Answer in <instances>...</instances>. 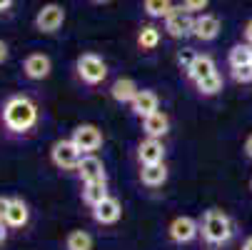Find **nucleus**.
Listing matches in <instances>:
<instances>
[{"instance_id": "obj_28", "label": "nucleus", "mask_w": 252, "mask_h": 250, "mask_svg": "<svg viewBox=\"0 0 252 250\" xmlns=\"http://www.w3.org/2000/svg\"><path fill=\"white\" fill-rule=\"evenodd\" d=\"M232 78L235 83H252V65H240V68H232Z\"/></svg>"}, {"instance_id": "obj_9", "label": "nucleus", "mask_w": 252, "mask_h": 250, "mask_svg": "<svg viewBox=\"0 0 252 250\" xmlns=\"http://www.w3.org/2000/svg\"><path fill=\"white\" fill-rule=\"evenodd\" d=\"M53 73V60L45 53H30L23 60V75L28 80H45Z\"/></svg>"}, {"instance_id": "obj_6", "label": "nucleus", "mask_w": 252, "mask_h": 250, "mask_svg": "<svg viewBox=\"0 0 252 250\" xmlns=\"http://www.w3.org/2000/svg\"><path fill=\"white\" fill-rule=\"evenodd\" d=\"M78 145V150L83 153V155H95V150H100L102 148V130L97 128V125H93V123H83V125H78L75 130H73V138H70Z\"/></svg>"}, {"instance_id": "obj_4", "label": "nucleus", "mask_w": 252, "mask_h": 250, "mask_svg": "<svg viewBox=\"0 0 252 250\" xmlns=\"http://www.w3.org/2000/svg\"><path fill=\"white\" fill-rule=\"evenodd\" d=\"M63 23H65V8L60 3H45L38 13H35V20H32L35 30H38L40 35L58 33L63 28Z\"/></svg>"}, {"instance_id": "obj_11", "label": "nucleus", "mask_w": 252, "mask_h": 250, "mask_svg": "<svg viewBox=\"0 0 252 250\" xmlns=\"http://www.w3.org/2000/svg\"><path fill=\"white\" fill-rule=\"evenodd\" d=\"M220 30H222V23H220L218 15L202 13V15L195 18V30H192V35H195L197 40H202V43H210V40H215V38L220 35Z\"/></svg>"}, {"instance_id": "obj_24", "label": "nucleus", "mask_w": 252, "mask_h": 250, "mask_svg": "<svg viewBox=\"0 0 252 250\" xmlns=\"http://www.w3.org/2000/svg\"><path fill=\"white\" fill-rule=\"evenodd\" d=\"M250 60H252V45H247V43H237V45L230 48V55H227L230 68L250 65Z\"/></svg>"}, {"instance_id": "obj_23", "label": "nucleus", "mask_w": 252, "mask_h": 250, "mask_svg": "<svg viewBox=\"0 0 252 250\" xmlns=\"http://www.w3.org/2000/svg\"><path fill=\"white\" fill-rule=\"evenodd\" d=\"M172 0H142V10H145V15L150 18H167L170 10H172Z\"/></svg>"}, {"instance_id": "obj_29", "label": "nucleus", "mask_w": 252, "mask_h": 250, "mask_svg": "<svg viewBox=\"0 0 252 250\" xmlns=\"http://www.w3.org/2000/svg\"><path fill=\"white\" fill-rule=\"evenodd\" d=\"M8 208H10V198L0 195V220H3V223H5V215H8Z\"/></svg>"}, {"instance_id": "obj_17", "label": "nucleus", "mask_w": 252, "mask_h": 250, "mask_svg": "<svg viewBox=\"0 0 252 250\" xmlns=\"http://www.w3.org/2000/svg\"><path fill=\"white\" fill-rule=\"evenodd\" d=\"M142 130H145L148 138H162V135H167V130H170L167 113L158 110V113H153L148 118H142Z\"/></svg>"}, {"instance_id": "obj_26", "label": "nucleus", "mask_w": 252, "mask_h": 250, "mask_svg": "<svg viewBox=\"0 0 252 250\" xmlns=\"http://www.w3.org/2000/svg\"><path fill=\"white\" fill-rule=\"evenodd\" d=\"M207 5H210V0H183V3H180V8L188 10L190 15H195V13L202 15V10H205Z\"/></svg>"}, {"instance_id": "obj_34", "label": "nucleus", "mask_w": 252, "mask_h": 250, "mask_svg": "<svg viewBox=\"0 0 252 250\" xmlns=\"http://www.w3.org/2000/svg\"><path fill=\"white\" fill-rule=\"evenodd\" d=\"M13 3H15V0H0V13L10 10V8H13Z\"/></svg>"}, {"instance_id": "obj_38", "label": "nucleus", "mask_w": 252, "mask_h": 250, "mask_svg": "<svg viewBox=\"0 0 252 250\" xmlns=\"http://www.w3.org/2000/svg\"><path fill=\"white\" fill-rule=\"evenodd\" d=\"M250 65H252V60H250Z\"/></svg>"}, {"instance_id": "obj_30", "label": "nucleus", "mask_w": 252, "mask_h": 250, "mask_svg": "<svg viewBox=\"0 0 252 250\" xmlns=\"http://www.w3.org/2000/svg\"><path fill=\"white\" fill-rule=\"evenodd\" d=\"M8 58H10V48H8L5 40H0V65L8 63Z\"/></svg>"}, {"instance_id": "obj_33", "label": "nucleus", "mask_w": 252, "mask_h": 250, "mask_svg": "<svg viewBox=\"0 0 252 250\" xmlns=\"http://www.w3.org/2000/svg\"><path fill=\"white\" fill-rule=\"evenodd\" d=\"M8 240V225L3 223V220H0V245H3Z\"/></svg>"}, {"instance_id": "obj_14", "label": "nucleus", "mask_w": 252, "mask_h": 250, "mask_svg": "<svg viewBox=\"0 0 252 250\" xmlns=\"http://www.w3.org/2000/svg\"><path fill=\"white\" fill-rule=\"evenodd\" d=\"M130 108H132V113L142 120V118H148V115H153V113L160 110V98H158L155 90H140L137 98L130 103Z\"/></svg>"}, {"instance_id": "obj_21", "label": "nucleus", "mask_w": 252, "mask_h": 250, "mask_svg": "<svg viewBox=\"0 0 252 250\" xmlns=\"http://www.w3.org/2000/svg\"><path fill=\"white\" fill-rule=\"evenodd\" d=\"M105 198H107V180H97V183H85L83 185V200L90 208H95Z\"/></svg>"}, {"instance_id": "obj_10", "label": "nucleus", "mask_w": 252, "mask_h": 250, "mask_svg": "<svg viewBox=\"0 0 252 250\" xmlns=\"http://www.w3.org/2000/svg\"><path fill=\"white\" fill-rule=\"evenodd\" d=\"M93 218H95V223H100V225H113V223H118V220L123 218V205H120V200L113 198V195H107L102 203H97V205L93 208Z\"/></svg>"}, {"instance_id": "obj_19", "label": "nucleus", "mask_w": 252, "mask_h": 250, "mask_svg": "<svg viewBox=\"0 0 252 250\" xmlns=\"http://www.w3.org/2000/svg\"><path fill=\"white\" fill-rule=\"evenodd\" d=\"M212 73H218V65H215V60H212L210 55H200V53H197L195 63H192L190 70H188V78H190L192 83H200L202 78H207V75H212Z\"/></svg>"}, {"instance_id": "obj_15", "label": "nucleus", "mask_w": 252, "mask_h": 250, "mask_svg": "<svg viewBox=\"0 0 252 250\" xmlns=\"http://www.w3.org/2000/svg\"><path fill=\"white\" fill-rule=\"evenodd\" d=\"M137 93H140V88H137V83H135L132 78H118V80L113 83V88H110L113 100L120 103V105H130V103L137 98Z\"/></svg>"}, {"instance_id": "obj_35", "label": "nucleus", "mask_w": 252, "mask_h": 250, "mask_svg": "<svg viewBox=\"0 0 252 250\" xmlns=\"http://www.w3.org/2000/svg\"><path fill=\"white\" fill-rule=\"evenodd\" d=\"M240 250H252V235L250 238H245V243H242V248Z\"/></svg>"}, {"instance_id": "obj_25", "label": "nucleus", "mask_w": 252, "mask_h": 250, "mask_svg": "<svg viewBox=\"0 0 252 250\" xmlns=\"http://www.w3.org/2000/svg\"><path fill=\"white\" fill-rule=\"evenodd\" d=\"M195 85H197V90H200L202 95H218V93L222 90V75H220V73H212V75L202 78V80L195 83Z\"/></svg>"}, {"instance_id": "obj_1", "label": "nucleus", "mask_w": 252, "mask_h": 250, "mask_svg": "<svg viewBox=\"0 0 252 250\" xmlns=\"http://www.w3.org/2000/svg\"><path fill=\"white\" fill-rule=\"evenodd\" d=\"M3 125L10 130V133H30L35 125H38V105H35L28 95H10L5 103H3Z\"/></svg>"}, {"instance_id": "obj_27", "label": "nucleus", "mask_w": 252, "mask_h": 250, "mask_svg": "<svg viewBox=\"0 0 252 250\" xmlns=\"http://www.w3.org/2000/svg\"><path fill=\"white\" fill-rule=\"evenodd\" d=\"M195 58H197V53H195V50H190V48H185V50H180V53H177V65L188 73L190 65L195 63Z\"/></svg>"}, {"instance_id": "obj_2", "label": "nucleus", "mask_w": 252, "mask_h": 250, "mask_svg": "<svg viewBox=\"0 0 252 250\" xmlns=\"http://www.w3.org/2000/svg\"><path fill=\"white\" fill-rule=\"evenodd\" d=\"M200 233H202L207 245H225L232 238V220H230L227 213H222L218 208H210L202 215Z\"/></svg>"}, {"instance_id": "obj_7", "label": "nucleus", "mask_w": 252, "mask_h": 250, "mask_svg": "<svg viewBox=\"0 0 252 250\" xmlns=\"http://www.w3.org/2000/svg\"><path fill=\"white\" fill-rule=\"evenodd\" d=\"M192 30H195V18L183 8H172L170 15L165 18V33L175 40L188 38V35H192Z\"/></svg>"}, {"instance_id": "obj_37", "label": "nucleus", "mask_w": 252, "mask_h": 250, "mask_svg": "<svg viewBox=\"0 0 252 250\" xmlns=\"http://www.w3.org/2000/svg\"><path fill=\"white\" fill-rule=\"evenodd\" d=\"M250 190H252V178H250Z\"/></svg>"}, {"instance_id": "obj_18", "label": "nucleus", "mask_w": 252, "mask_h": 250, "mask_svg": "<svg viewBox=\"0 0 252 250\" xmlns=\"http://www.w3.org/2000/svg\"><path fill=\"white\" fill-rule=\"evenodd\" d=\"M140 180H142V185H148V188H160V185H165V180H167V168H165V163L142 165V168H140Z\"/></svg>"}, {"instance_id": "obj_8", "label": "nucleus", "mask_w": 252, "mask_h": 250, "mask_svg": "<svg viewBox=\"0 0 252 250\" xmlns=\"http://www.w3.org/2000/svg\"><path fill=\"white\" fill-rule=\"evenodd\" d=\"M197 233H200V223H197L195 218H190V215H177V218L167 225V235H170V240L177 243V245L192 243V240L197 238Z\"/></svg>"}, {"instance_id": "obj_20", "label": "nucleus", "mask_w": 252, "mask_h": 250, "mask_svg": "<svg viewBox=\"0 0 252 250\" xmlns=\"http://www.w3.org/2000/svg\"><path fill=\"white\" fill-rule=\"evenodd\" d=\"M160 38H162V33L158 25L148 23V25H142L140 33H137V48L140 50H155L160 45Z\"/></svg>"}, {"instance_id": "obj_31", "label": "nucleus", "mask_w": 252, "mask_h": 250, "mask_svg": "<svg viewBox=\"0 0 252 250\" xmlns=\"http://www.w3.org/2000/svg\"><path fill=\"white\" fill-rule=\"evenodd\" d=\"M242 148H245V155H247V158L252 160V133H250V135L245 138V145H242Z\"/></svg>"}, {"instance_id": "obj_13", "label": "nucleus", "mask_w": 252, "mask_h": 250, "mask_svg": "<svg viewBox=\"0 0 252 250\" xmlns=\"http://www.w3.org/2000/svg\"><path fill=\"white\" fill-rule=\"evenodd\" d=\"M78 175L83 183H97V180H105V163L97 158V155H83L80 165H78Z\"/></svg>"}, {"instance_id": "obj_16", "label": "nucleus", "mask_w": 252, "mask_h": 250, "mask_svg": "<svg viewBox=\"0 0 252 250\" xmlns=\"http://www.w3.org/2000/svg\"><path fill=\"white\" fill-rule=\"evenodd\" d=\"M30 220V208L23 198H10V208L5 215V225L8 228H25Z\"/></svg>"}, {"instance_id": "obj_36", "label": "nucleus", "mask_w": 252, "mask_h": 250, "mask_svg": "<svg viewBox=\"0 0 252 250\" xmlns=\"http://www.w3.org/2000/svg\"><path fill=\"white\" fill-rule=\"evenodd\" d=\"M90 3H95V5H105V3H110V0H90Z\"/></svg>"}, {"instance_id": "obj_3", "label": "nucleus", "mask_w": 252, "mask_h": 250, "mask_svg": "<svg viewBox=\"0 0 252 250\" xmlns=\"http://www.w3.org/2000/svg\"><path fill=\"white\" fill-rule=\"evenodd\" d=\"M75 70L85 85H100L107 78V63L97 53H83L75 60Z\"/></svg>"}, {"instance_id": "obj_32", "label": "nucleus", "mask_w": 252, "mask_h": 250, "mask_svg": "<svg viewBox=\"0 0 252 250\" xmlns=\"http://www.w3.org/2000/svg\"><path fill=\"white\" fill-rule=\"evenodd\" d=\"M245 40H247V45H252V20H247V25H245Z\"/></svg>"}, {"instance_id": "obj_5", "label": "nucleus", "mask_w": 252, "mask_h": 250, "mask_svg": "<svg viewBox=\"0 0 252 250\" xmlns=\"http://www.w3.org/2000/svg\"><path fill=\"white\" fill-rule=\"evenodd\" d=\"M50 160L60 170H78L83 153L78 150V145L73 140H55L53 148H50Z\"/></svg>"}, {"instance_id": "obj_22", "label": "nucleus", "mask_w": 252, "mask_h": 250, "mask_svg": "<svg viewBox=\"0 0 252 250\" xmlns=\"http://www.w3.org/2000/svg\"><path fill=\"white\" fill-rule=\"evenodd\" d=\"M93 235L88 230H70L65 235V250H93Z\"/></svg>"}, {"instance_id": "obj_12", "label": "nucleus", "mask_w": 252, "mask_h": 250, "mask_svg": "<svg viewBox=\"0 0 252 250\" xmlns=\"http://www.w3.org/2000/svg\"><path fill=\"white\" fill-rule=\"evenodd\" d=\"M137 160L140 165H155L165 160V145L160 138H145L137 145Z\"/></svg>"}]
</instances>
